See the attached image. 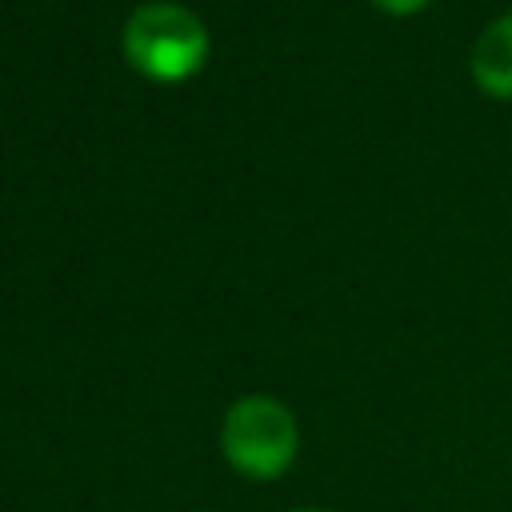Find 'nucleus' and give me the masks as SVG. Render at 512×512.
Returning <instances> with one entry per match:
<instances>
[{
  "label": "nucleus",
  "mask_w": 512,
  "mask_h": 512,
  "mask_svg": "<svg viewBox=\"0 0 512 512\" xmlns=\"http://www.w3.org/2000/svg\"><path fill=\"white\" fill-rule=\"evenodd\" d=\"M220 444L236 472L252 480H272L296 460V420L272 396H244L228 408Z\"/></svg>",
  "instance_id": "nucleus-2"
},
{
  "label": "nucleus",
  "mask_w": 512,
  "mask_h": 512,
  "mask_svg": "<svg viewBox=\"0 0 512 512\" xmlns=\"http://www.w3.org/2000/svg\"><path fill=\"white\" fill-rule=\"evenodd\" d=\"M472 76L488 96L512 100V12L496 16L476 36V44H472Z\"/></svg>",
  "instance_id": "nucleus-3"
},
{
  "label": "nucleus",
  "mask_w": 512,
  "mask_h": 512,
  "mask_svg": "<svg viewBox=\"0 0 512 512\" xmlns=\"http://www.w3.org/2000/svg\"><path fill=\"white\" fill-rule=\"evenodd\" d=\"M124 56L152 80H184L208 56V28L196 12L172 0L140 4L124 24Z\"/></svg>",
  "instance_id": "nucleus-1"
},
{
  "label": "nucleus",
  "mask_w": 512,
  "mask_h": 512,
  "mask_svg": "<svg viewBox=\"0 0 512 512\" xmlns=\"http://www.w3.org/2000/svg\"><path fill=\"white\" fill-rule=\"evenodd\" d=\"M296 512H324V508H296Z\"/></svg>",
  "instance_id": "nucleus-5"
},
{
  "label": "nucleus",
  "mask_w": 512,
  "mask_h": 512,
  "mask_svg": "<svg viewBox=\"0 0 512 512\" xmlns=\"http://www.w3.org/2000/svg\"><path fill=\"white\" fill-rule=\"evenodd\" d=\"M384 12H396V16H408V12H420L428 0H376Z\"/></svg>",
  "instance_id": "nucleus-4"
}]
</instances>
